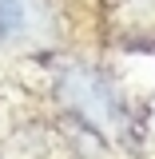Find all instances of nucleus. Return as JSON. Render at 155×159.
I'll return each mask as SVG.
<instances>
[{
  "mask_svg": "<svg viewBox=\"0 0 155 159\" xmlns=\"http://www.w3.org/2000/svg\"><path fill=\"white\" fill-rule=\"evenodd\" d=\"M60 103L72 107L80 119H88L92 127H112V119L119 111V99L112 92L107 76H99L96 68L72 64L60 76Z\"/></svg>",
  "mask_w": 155,
  "mask_h": 159,
  "instance_id": "f257e3e1",
  "label": "nucleus"
},
{
  "mask_svg": "<svg viewBox=\"0 0 155 159\" xmlns=\"http://www.w3.org/2000/svg\"><path fill=\"white\" fill-rule=\"evenodd\" d=\"M32 0H0V44H12L28 32Z\"/></svg>",
  "mask_w": 155,
  "mask_h": 159,
  "instance_id": "f03ea898",
  "label": "nucleus"
},
{
  "mask_svg": "<svg viewBox=\"0 0 155 159\" xmlns=\"http://www.w3.org/2000/svg\"><path fill=\"white\" fill-rule=\"evenodd\" d=\"M119 24H123V32L155 36V0H123L119 4Z\"/></svg>",
  "mask_w": 155,
  "mask_h": 159,
  "instance_id": "7ed1b4c3",
  "label": "nucleus"
}]
</instances>
